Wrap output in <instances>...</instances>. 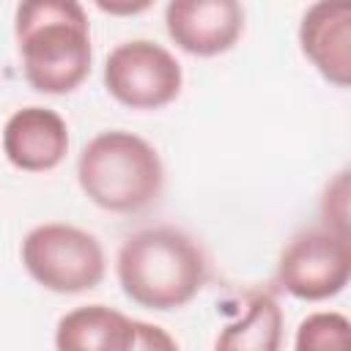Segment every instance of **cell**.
<instances>
[{"label": "cell", "mask_w": 351, "mask_h": 351, "mask_svg": "<svg viewBox=\"0 0 351 351\" xmlns=\"http://www.w3.org/2000/svg\"><path fill=\"white\" fill-rule=\"evenodd\" d=\"M293 351H351L348 318L335 310L307 315L296 329Z\"/></svg>", "instance_id": "7c38bea8"}, {"label": "cell", "mask_w": 351, "mask_h": 351, "mask_svg": "<svg viewBox=\"0 0 351 351\" xmlns=\"http://www.w3.org/2000/svg\"><path fill=\"white\" fill-rule=\"evenodd\" d=\"M101 11H110V14H137V11H145L148 3H140V5H107V3H99Z\"/></svg>", "instance_id": "5bb4252c"}, {"label": "cell", "mask_w": 351, "mask_h": 351, "mask_svg": "<svg viewBox=\"0 0 351 351\" xmlns=\"http://www.w3.org/2000/svg\"><path fill=\"white\" fill-rule=\"evenodd\" d=\"M351 277V244L346 233L313 228L296 233L277 261V282L302 302L337 296Z\"/></svg>", "instance_id": "8992f818"}, {"label": "cell", "mask_w": 351, "mask_h": 351, "mask_svg": "<svg viewBox=\"0 0 351 351\" xmlns=\"http://www.w3.org/2000/svg\"><path fill=\"white\" fill-rule=\"evenodd\" d=\"M3 154L25 173L55 170L69 154V126L49 107H22L3 126Z\"/></svg>", "instance_id": "ba28073f"}, {"label": "cell", "mask_w": 351, "mask_h": 351, "mask_svg": "<svg viewBox=\"0 0 351 351\" xmlns=\"http://www.w3.org/2000/svg\"><path fill=\"white\" fill-rule=\"evenodd\" d=\"M299 49L315 71L337 85H351V5L313 3L299 22Z\"/></svg>", "instance_id": "9c48e42d"}, {"label": "cell", "mask_w": 351, "mask_h": 351, "mask_svg": "<svg viewBox=\"0 0 351 351\" xmlns=\"http://www.w3.org/2000/svg\"><path fill=\"white\" fill-rule=\"evenodd\" d=\"M58 351H132L134 321L107 304H85L60 315L55 326Z\"/></svg>", "instance_id": "30bf717a"}, {"label": "cell", "mask_w": 351, "mask_h": 351, "mask_svg": "<svg viewBox=\"0 0 351 351\" xmlns=\"http://www.w3.org/2000/svg\"><path fill=\"white\" fill-rule=\"evenodd\" d=\"M181 63L156 41L134 38L118 44L104 60L107 93L129 110H159L181 93Z\"/></svg>", "instance_id": "5b68a950"}, {"label": "cell", "mask_w": 351, "mask_h": 351, "mask_svg": "<svg viewBox=\"0 0 351 351\" xmlns=\"http://www.w3.org/2000/svg\"><path fill=\"white\" fill-rule=\"evenodd\" d=\"M121 291L145 310H178L189 304L208 280L203 247L178 228L159 225L129 236L115 261Z\"/></svg>", "instance_id": "7a4b0ae2"}, {"label": "cell", "mask_w": 351, "mask_h": 351, "mask_svg": "<svg viewBox=\"0 0 351 351\" xmlns=\"http://www.w3.org/2000/svg\"><path fill=\"white\" fill-rule=\"evenodd\" d=\"M132 351H181L170 332L156 324L134 321V348Z\"/></svg>", "instance_id": "4fadbf2b"}, {"label": "cell", "mask_w": 351, "mask_h": 351, "mask_svg": "<svg viewBox=\"0 0 351 351\" xmlns=\"http://www.w3.org/2000/svg\"><path fill=\"white\" fill-rule=\"evenodd\" d=\"M25 80L33 90L63 96L90 74V22L74 0H27L14 16Z\"/></svg>", "instance_id": "6da1fadb"}, {"label": "cell", "mask_w": 351, "mask_h": 351, "mask_svg": "<svg viewBox=\"0 0 351 351\" xmlns=\"http://www.w3.org/2000/svg\"><path fill=\"white\" fill-rule=\"evenodd\" d=\"M77 181L93 206L112 214H134L159 197L165 167L148 140L123 129H110L82 148Z\"/></svg>", "instance_id": "3957f363"}, {"label": "cell", "mask_w": 351, "mask_h": 351, "mask_svg": "<svg viewBox=\"0 0 351 351\" xmlns=\"http://www.w3.org/2000/svg\"><path fill=\"white\" fill-rule=\"evenodd\" d=\"M22 263L27 274L52 293L93 291L107 269L99 239L63 222L33 228L22 241Z\"/></svg>", "instance_id": "277c9868"}, {"label": "cell", "mask_w": 351, "mask_h": 351, "mask_svg": "<svg viewBox=\"0 0 351 351\" xmlns=\"http://www.w3.org/2000/svg\"><path fill=\"white\" fill-rule=\"evenodd\" d=\"M167 36L195 58H217L244 33V8L236 0H173L165 8Z\"/></svg>", "instance_id": "52a82bcc"}, {"label": "cell", "mask_w": 351, "mask_h": 351, "mask_svg": "<svg viewBox=\"0 0 351 351\" xmlns=\"http://www.w3.org/2000/svg\"><path fill=\"white\" fill-rule=\"evenodd\" d=\"M282 310L269 293H255L247 313L230 321L214 340V351H280Z\"/></svg>", "instance_id": "8fae6325"}]
</instances>
